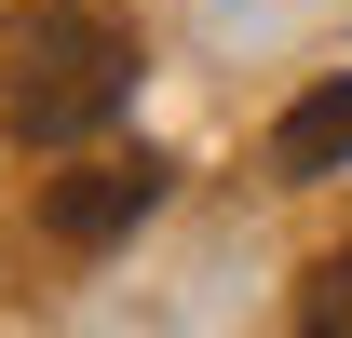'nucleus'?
Segmentation results:
<instances>
[{
	"instance_id": "obj_4",
	"label": "nucleus",
	"mask_w": 352,
	"mask_h": 338,
	"mask_svg": "<svg viewBox=\"0 0 352 338\" xmlns=\"http://www.w3.org/2000/svg\"><path fill=\"white\" fill-rule=\"evenodd\" d=\"M298 338H352V244L311 257V284H298Z\"/></svg>"
},
{
	"instance_id": "obj_2",
	"label": "nucleus",
	"mask_w": 352,
	"mask_h": 338,
	"mask_svg": "<svg viewBox=\"0 0 352 338\" xmlns=\"http://www.w3.org/2000/svg\"><path fill=\"white\" fill-rule=\"evenodd\" d=\"M149 203H163V163H149V149H95V163H68V176L41 190V230H54L68 257H95V244H122Z\"/></svg>"
},
{
	"instance_id": "obj_1",
	"label": "nucleus",
	"mask_w": 352,
	"mask_h": 338,
	"mask_svg": "<svg viewBox=\"0 0 352 338\" xmlns=\"http://www.w3.org/2000/svg\"><path fill=\"white\" fill-rule=\"evenodd\" d=\"M122 95H135V27H109V14H41V27H14L0 122L28 135V149H68V135H95Z\"/></svg>"
},
{
	"instance_id": "obj_5",
	"label": "nucleus",
	"mask_w": 352,
	"mask_h": 338,
	"mask_svg": "<svg viewBox=\"0 0 352 338\" xmlns=\"http://www.w3.org/2000/svg\"><path fill=\"white\" fill-rule=\"evenodd\" d=\"M41 14H82V0H0V27H41Z\"/></svg>"
},
{
	"instance_id": "obj_3",
	"label": "nucleus",
	"mask_w": 352,
	"mask_h": 338,
	"mask_svg": "<svg viewBox=\"0 0 352 338\" xmlns=\"http://www.w3.org/2000/svg\"><path fill=\"white\" fill-rule=\"evenodd\" d=\"M271 163L285 176H339L352 163V82H311L285 122H271Z\"/></svg>"
}]
</instances>
